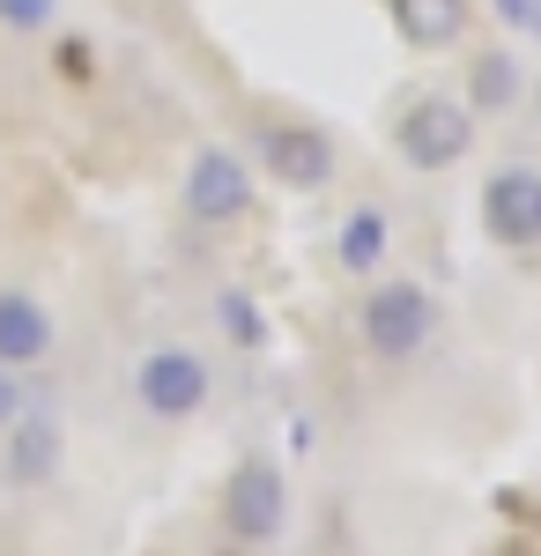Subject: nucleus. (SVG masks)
<instances>
[{
	"label": "nucleus",
	"mask_w": 541,
	"mask_h": 556,
	"mask_svg": "<svg viewBox=\"0 0 541 556\" xmlns=\"http://www.w3.org/2000/svg\"><path fill=\"white\" fill-rule=\"evenodd\" d=\"M356 334H364L372 356L408 364V356H423L430 334H438V304L423 298L416 282H378L372 298H364V312H356Z\"/></svg>",
	"instance_id": "nucleus-1"
},
{
	"label": "nucleus",
	"mask_w": 541,
	"mask_h": 556,
	"mask_svg": "<svg viewBox=\"0 0 541 556\" xmlns=\"http://www.w3.org/2000/svg\"><path fill=\"white\" fill-rule=\"evenodd\" d=\"M401 164H416V172H453L460 156L475 149V112L460 104V97H416L408 112H401Z\"/></svg>",
	"instance_id": "nucleus-2"
},
{
	"label": "nucleus",
	"mask_w": 541,
	"mask_h": 556,
	"mask_svg": "<svg viewBox=\"0 0 541 556\" xmlns=\"http://www.w3.org/2000/svg\"><path fill=\"white\" fill-rule=\"evenodd\" d=\"M209 364L193 356V349H149L141 364H134V401L156 416V424H186V416H201L209 408Z\"/></svg>",
	"instance_id": "nucleus-3"
},
{
	"label": "nucleus",
	"mask_w": 541,
	"mask_h": 556,
	"mask_svg": "<svg viewBox=\"0 0 541 556\" xmlns=\"http://www.w3.org/2000/svg\"><path fill=\"white\" fill-rule=\"evenodd\" d=\"M482 238L504 253H534L541 245V172L534 164H504L482 178Z\"/></svg>",
	"instance_id": "nucleus-4"
},
{
	"label": "nucleus",
	"mask_w": 541,
	"mask_h": 556,
	"mask_svg": "<svg viewBox=\"0 0 541 556\" xmlns=\"http://www.w3.org/2000/svg\"><path fill=\"white\" fill-rule=\"evenodd\" d=\"M223 527L238 534V542H275L282 527H290V482L275 460H246V468L230 475V490H223Z\"/></svg>",
	"instance_id": "nucleus-5"
},
{
	"label": "nucleus",
	"mask_w": 541,
	"mask_h": 556,
	"mask_svg": "<svg viewBox=\"0 0 541 556\" xmlns=\"http://www.w3.org/2000/svg\"><path fill=\"white\" fill-rule=\"evenodd\" d=\"M60 460H67V430H60V416L23 401L15 424H8V445H0V482H8V490H45V482L60 475Z\"/></svg>",
	"instance_id": "nucleus-6"
},
{
	"label": "nucleus",
	"mask_w": 541,
	"mask_h": 556,
	"mask_svg": "<svg viewBox=\"0 0 541 556\" xmlns=\"http://www.w3.org/2000/svg\"><path fill=\"white\" fill-rule=\"evenodd\" d=\"M178 201H186L193 223H238V215L252 208V172L230 156V149H201V156L186 164Z\"/></svg>",
	"instance_id": "nucleus-7"
},
{
	"label": "nucleus",
	"mask_w": 541,
	"mask_h": 556,
	"mask_svg": "<svg viewBox=\"0 0 541 556\" xmlns=\"http://www.w3.org/2000/svg\"><path fill=\"white\" fill-rule=\"evenodd\" d=\"M260 164L297 193H319L334 178V149H327V134H312V127H267L260 134Z\"/></svg>",
	"instance_id": "nucleus-8"
},
{
	"label": "nucleus",
	"mask_w": 541,
	"mask_h": 556,
	"mask_svg": "<svg viewBox=\"0 0 541 556\" xmlns=\"http://www.w3.org/2000/svg\"><path fill=\"white\" fill-rule=\"evenodd\" d=\"M52 312L30 290H0V371H30L52 356Z\"/></svg>",
	"instance_id": "nucleus-9"
},
{
	"label": "nucleus",
	"mask_w": 541,
	"mask_h": 556,
	"mask_svg": "<svg viewBox=\"0 0 541 556\" xmlns=\"http://www.w3.org/2000/svg\"><path fill=\"white\" fill-rule=\"evenodd\" d=\"M467 23H475V8L467 0H393V30L423 52H445V45L467 38Z\"/></svg>",
	"instance_id": "nucleus-10"
},
{
	"label": "nucleus",
	"mask_w": 541,
	"mask_h": 556,
	"mask_svg": "<svg viewBox=\"0 0 541 556\" xmlns=\"http://www.w3.org/2000/svg\"><path fill=\"white\" fill-rule=\"evenodd\" d=\"M467 104L475 112H512L519 104V60L512 52H475V67H467Z\"/></svg>",
	"instance_id": "nucleus-11"
},
{
	"label": "nucleus",
	"mask_w": 541,
	"mask_h": 556,
	"mask_svg": "<svg viewBox=\"0 0 541 556\" xmlns=\"http://www.w3.org/2000/svg\"><path fill=\"white\" fill-rule=\"evenodd\" d=\"M386 245H393L386 208H356L349 223H341V267H349V275H372L378 260H386Z\"/></svg>",
	"instance_id": "nucleus-12"
},
{
	"label": "nucleus",
	"mask_w": 541,
	"mask_h": 556,
	"mask_svg": "<svg viewBox=\"0 0 541 556\" xmlns=\"http://www.w3.org/2000/svg\"><path fill=\"white\" fill-rule=\"evenodd\" d=\"M60 23V0H0V30H15V38H38Z\"/></svg>",
	"instance_id": "nucleus-13"
},
{
	"label": "nucleus",
	"mask_w": 541,
	"mask_h": 556,
	"mask_svg": "<svg viewBox=\"0 0 541 556\" xmlns=\"http://www.w3.org/2000/svg\"><path fill=\"white\" fill-rule=\"evenodd\" d=\"M215 319H223V334H230V342H238V349H252V342H260V334H267V319H260V304H246V298H238V290H230V298L215 304Z\"/></svg>",
	"instance_id": "nucleus-14"
},
{
	"label": "nucleus",
	"mask_w": 541,
	"mask_h": 556,
	"mask_svg": "<svg viewBox=\"0 0 541 556\" xmlns=\"http://www.w3.org/2000/svg\"><path fill=\"white\" fill-rule=\"evenodd\" d=\"M15 408H23V386H15V371H0V430L15 424Z\"/></svg>",
	"instance_id": "nucleus-15"
},
{
	"label": "nucleus",
	"mask_w": 541,
	"mask_h": 556,
	"mask_svg": "<svg viewBox=\"0 0 541 556\" xmlns=\"http://www.w3.org/2000/svg\"><path fill=\"white\" fill-rule=\"evenodd\" d=\"M498 8H504V23H519V30H527V23H534V8H541V0H498Z\"/></svg>",
	"instance_id": "nucleus-16"
},
{
	"label": "nucleus",
	"mask_w": 541,
	"mask_h": 556,
	"mask_svg": "<svg viewBox=\"0 0 541 556\" xmlns=\"http://www.w3.org/2000/svg\"><path fill=\"white\" fill-rule=\"evenodd\" d=\"M527 30H534V38H541V8H534V23H527Z\"/></svg>",
	"instance_id": "nucleus-17"
}]
</instances>
